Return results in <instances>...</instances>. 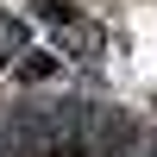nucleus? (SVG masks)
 I'll return each instance as SVG.
<instances>
[{
	"label": "nucleus",
	"mask_w": 157,
	"mask_h": 157,
	"mask_svg": "<svg viewBox=\"0 0 157 157\" xmlns=\"http://www.w3.org/2000/svg\"><path fill=\"white\" fill-rule=\"evenodd\" d=\"M25 50H32V25L19 13H0V69H13V57H25Z\"/></svg>",
	"instance_id": "nucleus-1"
},
{
	"label": "nucleus",
	"mask_w": 157,
	"mask_h": 157,
	"mask_svg": "<svg viewBox=\"0 0 157 157\" xmlns=\"http://www.w3.org/2000/svg\"><path fill=\"white\" fill-rule=\"evenodd\" d=\"M50 75H63V57H50V50H25L19 82H50Z\"/></svg>",
	"instance_id": "nucleus-2"
}]
</instances>
